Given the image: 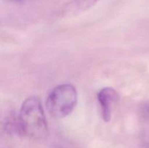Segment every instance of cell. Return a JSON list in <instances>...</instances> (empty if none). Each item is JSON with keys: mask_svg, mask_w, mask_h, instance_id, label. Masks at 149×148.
Instances as JSON below:
<instances>
[{"mask_svg": "<svg viewBox=\"0 0 149 148\" xmlns=\"http://www.w3.org/2000/svg\"><path fill=\"white\" fill-rule=\"evenodd\" d=\"M12 131L33 139L47 136L48 124L39 97L31 96L24 100L16 121L10 125Z\"/></svg>", "mask_w": 149, "mask_h": 148, "instance_id": "6da1fadb", "label": "cell"}, {"mask_svg": "<svg viewBox=\"0 0 149 148\" xmlns=\"http://www.w3.org/2000/svg\"><path fill=\"white\" fill-rule=\"evenodd\" d=\"M77 99V89L73 84H59L51 90L47 97V110L55 118H63L74 110Z\"/></svg>", "mask_w": 149, "mask_h": 148, "instance_id": "7a4b0ae2", "label": "cell"}, {"mask_svg": "<svg viewBox=\"0 0 149 148\" xmlns=\"http://www.w3.org/2000/svg\"><path fill=\"white\" fill-rule=\"evenodd\" d=\"M97 97L102 118L106 122L110 121L114 107L119 100L118 93L111 87H104L99 91Z\"/></svg>", "mask_w": 149, "mask_h": 148, "instance_id": "3957f363", "label": "cell"}, {"mask_svg": "<svg viewBox=\"0 0 149 148\" xmlns=\"http://www.w3.org/2000/svg\"><path fill=\"white\" fill-rule=\"evenodd\" d=\"M99 0H74L71 3V10L83 11L94 5Z\"/></svg>", "mask_w": 149, "mask_h": 148, "instance_id": "277c9868", "label": "cell"}, {"mask_svg": "<svg viewBox=\"0 0 149 148\" xmlns=\"http://www.w3.org/2000/svg\"><path fill=\"white\" fill-rule=\"evenodd\" d=\"M11 1H17V2H19V1H23V0H11Z\"/></svg>", "mask_w": 149, "mask_h": 148, "instance_id": "5b68a950", "label": "cell"}]
</instances>
